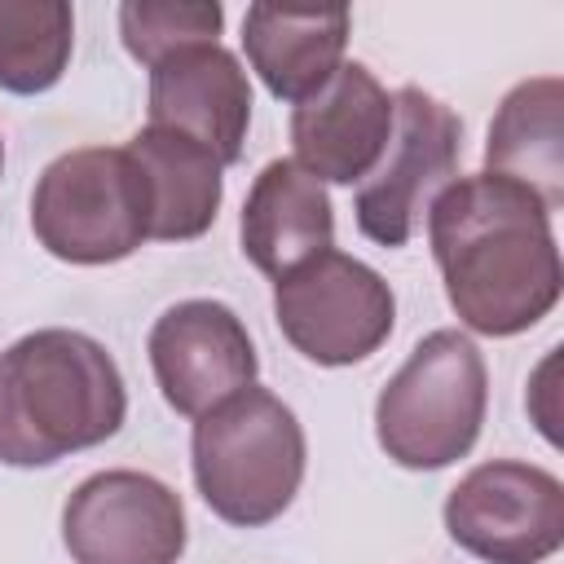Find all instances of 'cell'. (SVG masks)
I'll return each mask as SVG.
<instances>
[{"label": "cell", "instance_id": "obj_14", "mask_svg": "<svg viewBox=\"0 0 564 564\" xmlns=\"http://www.w3.org/2000/svg\"><path fill=\"white\" fill-rule=\"evenodd\" d=\"M348 31V9L251 4L242 13V53L278 101L300 106L344 66Z\"/></svg>", "mask_w": 564, "mask_h": 564}, {"label": "cell", "instance_id": "obj_4", "mask_svg": "<svg viewBox=\"0 0 564 564\" xmlns=\"http://www.w3.org/2000/svg\"><path fill=\"white\" fill-rule=\"evenodd\" d=\"M489 410V370L463 330L423 335L379 388L375 441L405 471H441L471 454Z\"/></svg>", "mask_w": 564, "mask_h": 564}, {"label": "cell", "instance_id": "obj_6", "mask_svg": "<svg viewBox=\"0 0 564 564\" xmlns=\"http://www.w3.org/2000/svg\"><path fill=\"white\" fill-rule=\"evenodd\" d=\"M273 322L313 366H357L397 326L392 286L357 256L326 247L273 282Z\"/></svg>", "mask_w": 564, "mask_h": 564}, {"label": "cell", "instance_id": "obj_1", "mask_svg": "<svg viewBox=\"0 0 564 564\" xmlns=\"http://www.w3.org/2000/svg\"><path fill=\"white\" fill-rule=\"evenodd\" d=\"M427 242L449 308L476 335H520L560 304L564 269L551 207L507 176L449 181L427 207Z\"/></svg>", "mask_w": 564, "mask_h": 564}, {"label": "cell", "instance_id": "obj_3", "mask_svg": "<svg viewBox=\"0 0 564 564\" xmlns=\"http://www.w3.org/2000/svg\"><path fill=\"white\" fill-rule=\"evenodd\" d=\"M189 458L194 485L212 516L234 529H260L295 502L308 441L295 410L251 383L194 419Z\"/></svg>", "mask_w": 564, "mask_h": 564}, {"label": "cell", "instance_id": "obj_8", "mask_svg": "<svg viewBox=\"0 0 564 564\" xmlns=\"http://www.w3.org/2000/svg\"><path fill=\"white\" fill-rule=\"evenodd\" d=\"M445 533L485 564H542L564 546V485L520 458L471 467L445 498Z\"/></svg>", "mask_w": 564, "mask_h": 564}, {"label": "cell", "instance_id": "obj_15", "mask_svg": "<svg viewBox=\"0 0 564 564\" xmlns=\"http://www.w3.org/2000/svg\"><path fill=\"white\" fill-rule=\"evenodd\" d=\"M123 150L141 172L154 242H189L216 225L225 198V167L212 150L154 123H145Z\"/></svg>", "mask_w": 564, "mask_h": 564}, {"label": "cell", "instance_id": "obj_12", "mask_svg": "<svg viewBox=\"0 0 564 564\" xmlns=\"http://www.w3.org/2000/svg\"><path fill=\"white\" fill-rule=\"evenodd\" d=\"M150 123L198 141L220 167L238 163L251 123V84L242 62L220 40L167 53L150 66Z\"/></svg>", "mask_w": 564, "mask_h": 564}, {"label": "cell", "instance_id": "obj_10", "mask_svg": "<svg viewBox=\"0 0 564 564\" xmlns=\"http://www.w3.org/2000/svg\"><path fill=\"white\" fill-rule=\"evenodd\" d=\"M145 352L163 401L185 419H203L260 375L242 317L220 300H181L163 308L150 326Z\"/></svg>", "mask_w": 564, "mask_h": 564}, {"label": "cell", "instance_id": "obj_7", "mask_svg": "<svg viewBox=\"0 0 564 564\" xmlns=\"http://www.w3.org/2000/svg\"><path fill=\"white\" fill-rule=\"evenodd\" d=\"M463 154L458 115L405 84L392 93V137L375 163V172L357 185V229L379 247H405L427 216L432 198L449 185Z\"/></svg>", "mask_w": 564, "mask_h": 564}, {"label": "cell", "instance_id": "obj_16", "mask_svg": "<svg viewBox=\"0 0 564 564\" xmlns=\"http://www.w3.org/2000/svg\"><path fill=\"white\" fill-rule=\"evenodd\" d=\"M564 84L560 75H538L516 84L485 141V172L533 189L551 212L564 203Z\"/></svg>", "mask_w": 564, "mask_h": 564}, {"label": "cell", "instance_id": "obj_18", "mask_svg": "<svg viewBox=\"0 0 564 564\" xmlns=\"http://www.w3.org/2000/svg\"><path fill=\"white\" fill-rule=\"evenodd\" d=\"M225 26V9L216 0H128L119 4L123 48L150 70L176 48L216 44Z\"/></svg>", "mask_w": 564, "mask_h": 564}, {"label": "cell", "instance_id": "obj_9", "mask_svg": "<svg viewBox=\"0 0 564 564\" xmlns=\"http://www.w3.org/2000/svg\"><path fill=\"white\" fill-rule=\"evenodd\" d=\"M62 542L75 564H176L185 555V502L150 471L110 467L70 489Z\"/></svg>", "mask_w": 564, "mask_h": 564}, {"label": "cell", "instance_id": "obj_5", "mask_svg": "<svg viewBox=\"0 0 564 564\" xmlns=\"http://www.w3.org/2000/svg\"><path fill=\"white\" fill-rule=\"evenodd\" d=\"M35 242L66 264H115L150 242V203L123 145L57 154L31 194Z\"/></svg>", "mask_w": 564, "mask_h": 564}, {"label": "cell", "instance_id": "obj_17", "mask_svg": "<svg viewBox=\"0 0 564 564\" xmlns=\"http://www.w3.org/2000/svg\"><path fill=\"white\" fill-rule=\"evenodd\" d=\"M75 48V13L66 0H0V88L18 97L48 93Z\"/></svg>", "mask_w": 564, "mask_h": 564}, {"label": "cell", "instance_id": "obj_2", "mask_svg": "<svg viewBox=\"0 0 564 564\" xmlns=\"http://www.w3.org/2000/svg\"><path fill=\"white\" fill-rule=\"evenodd\" d=\"M128 388L84 330L44 326L0 352V463L53 467L123 427Z\"/></svg>", "mask_w": 564, "mask_h": 564}, {"label": "cell", "instance_id": "obj_13", "mask_svg": "<svg viewBox=\"0 0 564 564\" xmlns=\"http://www.w3.org/2000/svg\"><path fill=\"white\" fill-rule=\"evenodd\" d=\"M242 256L269 273L273 282L317 251L335 242V212L330 194L317 176H308L295 159H273L260 167L242 198Z\"/></svg>", "mask_w": 564, "mask_h": 564}, {"label": "cell", "instance_id": "obj_11", "mask_svg": "<svg viewBox=\"0 0 564 564\" xmlns=\"http://www.w3.org/2000/svg\"><path fill=\"white\" fill-rule=\"evenodd\" d=\"M392 137V93L366 62H344L291 110L295 163L322 185H361Z\"/></svg>", "mask_w": 564, "mask_h": 564}]
</instances>
